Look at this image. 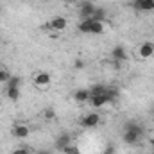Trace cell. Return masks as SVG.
I'll use <instances>...</instances> for the list:
<instances>
[{"label":"cell","mask_w":154,"mask_h":154,"mask_svg":"<svg viewBox=\"0 0 154 154\" xmlns=\"http://www.w3.org/2000/svg\"><path fill=\"white\" fill-rule=\"evenodd\" d=\"M72 143V136L68 134V133H63V134H59L57 136V140H56V149H63V147H66V145H70Z\"/></svg>","instance_id":"obj_11"},{"label":"cell","mask_w":154,"mask_h":154,"mask_svg":"<svg viewBox=\"0 0 154 154\" xmlns=\"http://www.w3.org/2000/svg\"><path fill=\"white\" fill-rule=\"evenodd\" d=\"M152 11H154V4H152Z\"/></svg>","instance_id":"obj_28"},{"label":"cell","mask_w":154,"mask_h":154,"mask_svg":"<svg viewBox=\"0 0 154 154\" xmlns=\"http://www.w3.org/2000/svg\"><path fill=\"white\" fill-rule=\"evenodd\" d=\"M74 100H75V102H88V100H90V91L84 90V88L75 90V93H74Z\"/></svg>","instance_id":"obj_12"},{"label":"cell","mask_w":154,"mask_h":154,"mask_svg":"<svg viewBox=\"0 0 154 154\" xmlns=\"http://www.w3.org/2000/svg\"><path fill=\"white\" fill-rule=\"evenodd\" d=\"M149 145L154 149V136H151V138H149Z\"/></svg>","instance_id":"obj_24"},{"label":"cell","mask_w":154,"mask_h":154,"mask_svg":"<svg viewBox=\"0 0 154 154\" xmlns=\"http://www.w3.org/2000/svg\"><path fill=\"white\" fill-rule=\"evenodd\" d=\"M111 57H113L115 63H124V61H127L129 56H127V50L118 45V47H115V48L111 50Z\"/></svg>","instance_id":"obj_8"},{"label":"cell","mask_w":154,"mask_h":154,"mask_svg":"<svg viewBox=\"0 0 154 154\" xmlns=\"http://www.w3.org/2000/svg\"><path fill=\"white\" fill-rule=\"evenodd\" d=\"M9 72H7V70H0V84H2V82H4V84H5V82H7V81H9Z\"/></svg>","instance_id":"obj_20"},{"label":"cell","mask_w":154,"mask_h":154,"mask_svg":"<svg viewBox=\"0 0 154 154\" xmlns=\"http://www.w3.org/2000/svg\"><path fill=\"white\" fill-rule=\"evenodd\" d=\"M50 82H52V77H50L48 72H38V74L34 75V84H36L38 88L50 86Z\"/></svg>","instance_id":"obj_7"},{"label":"cell","mask_w":154,"mask_h":154,"mask_svg":"<svg viewBox=\"0 0 154 154\" xmlns=\"http://www.w3.org/2000/svg\"><path fill=\"white\" fill-rule=\"evenodd\" d=\"M5 95L13 102L20 100V86H5Z\"/></svg>","instance_id":"obj_10"},{"label":"cell","mask_w":154,"mask_h":154,"mask_svg":"<svg viewBox=\"0 0 154 154\" xmlns=\"http://www.w3.org/2000/svg\"><path fill=\"white\" fill-rule=\"evenodd\" d=\"M106 90H108V86L102 84V82H99V84H93L88 91H90V97H93V95H102V93H106Z\"/></svg>","instance_id":"obj_14"},{"label":"cell","mask_w":154,"mask_h":154,"mask_svg":"<svg viewBox=\"0 0 154 154\" xmlns=\"http://www.w3.org/2000/svg\"><path fill=\"white\" fill-rule=\"evenodd\" d=\"M133 4H134V7L140 9V11H152L154 0H134Z\"/></svg>","instance_id":"obj_13"},{"label":"cell","mask_w":154,"mask_h":154,"mask_svg":"<svg viewBox=\"0 0 154 154\" xmlns=\"http://www.w3.org/2000/svg\"><path fill=\"white\" fill-rule=\"evenodd\" d=\"M13 154H29V149L27 147H18V149H14Z\"/></svg>","instance_id":"obj_22"},{"label":"cell","mask_w":154,"mask_h":154,"mask_svg":"<svg viewBox=\"0 0 154 154\" xmlns=\"http://www.w3.org/2000/svg\"><path fill=\"white\" fill-rule=\"evenodd\" d=\"M66 25H68V22H66L65 16H52L50 22L47 23V27L50 31H54V32H63L66 29Z\"/></svg>","instance_id":"obj_4"},{"label":"cell","mask_w":154,"mask_h":154,"mask_svg":"<svg viewBox=\"0 0 154 154\" xmlns=\"http://www.w3.org/2000/svg\"><path fill=\"white\" fill-rule=\"evenodd\" d=\"M79 124H81L82 127H86V129L97 127V125L100 124V115H99V113H95V111H90V113H86V115L79 120Z\"/></svg>","instance_id":"obj_3"},{"label":"cell","mask_w":154,"mask_h":154,"mask_svg":"<svg viewBox=\"0 0 154 154\" xmlns=\"http://www.w3.org/2000/svg\"><path fill=\"white\" fill-rule=\"evenodd\" d=\"M43 2H47V0H43Z\"/></svg>","instance_id":"obj_29"},{"label":"cell","mask_w":154,"mask_h":154,"mask_svg":"<svg viewBox=\"0 0 154 154\" xmlns=\"http://www.w3.org/2000/svg\"><path fill=\"white\" fill-rule=\"evenodd\" d=\"M20 84H22L20 77H9V81L5 82V86H20Z\"/></svg>","instance_id":"obj_18"},{"label":"cell","mask_w":154,"mask_h":154,"mask_svg":"<svg viewBox=\"0 0 154 154\" xmlns=\"http://www.w3.org/2000/svg\"><path fill=\"white\" fill-rule=\"evenodd\" d=\"M36 154H52V152H50V151H38Z\"/></svg>","instance_id":"obj_25"},{"label":"cell","mask_w":154,"mask_h":154,"mask_svg":"<svg viewBox=\"0 0 154 154\" xmlns=\"http://www.w3.org/2000/svg\"><path fill=\"white\" fill-rule=\"evenodd\" d=\"M95 9H97V5L91 4V2H82V4H79V18H81V20L91 18L93 13H95Z\"/></svg>","instance_id":"obj_5"},{"label":"cell","mask_w":154,"mask_h":154,"mask_svg":"<svg viewBox=\"0 0 154 154\" xmlns=\"http://www.w3.org/2000/svg\"><path fill=\"white\" fill-rule=\"evenodd\" d=\"M61 152H63V154H81V151L77 149L75 145H72V143H70V145L63 147V149H61Z\"/></svg>","instance_id":"obj_17"},{"label":"cell","mask_w":154,"mask_h":154,"mask_svg":"<svg viewBox=\"0 0 154 154\" xmlns=\"http://www.w3.org/2000/svg\"><path fill=\"white\" fill-rule=\"evenodd\" d=\"M115 99L106 91V93H102V95H93V97H90V104H91V108H104V106H108V104H111Z\"/></svg>","instance_id":"obj_2"},{"label":"cell","mask_w":154,"mask_h":154,"mask_svg":"<svg viewBox=\"0 0 154 154\" xmlns=\"http://www.w3.org/2000/svg\"><path fill=\"white\" fill-rule=\"evenodd\" d=\"M102 154H115V145H113V143L106 145V147H104V151H102Z\"/></svg>","instance_id":"obj_21"},{"label":"cell","mask_w":154,"mask_h":154,"mask_svg":"<svg viewBox=\"0 0 154 154\" xmlns=\"http://www.w3.org/2000/svg\"><path fill=\"white\" fill-rule=\"evenodd\" d=\"M23 2H31V0H23Z\"/></svg>","instance_id":"obj_26"},{"label":"cell","mask_w":154,"mask_h":154,"mask_svg":"<svg viewBox=\"0 0 154 154\" xmlns=\"http://www.w3.org/2000/svg\"><path fill=\"white\" fill-rule=\"evenodd\" d=\"M29 134H31V127L25 125V124H18V125L13 129V136H16V138H20V140L27 138Z\"/></svg>","instance_id":"obj_9"},{"label":"cell","mask_w":154,"mask_h":154,"mask_svg":"<svg viewBox=\"0 0 154 154\" xmlns=\"http://www.w3.org/2000/svg\"><path fill=\"white\" fill-rule=\"evenodd\" d=\"M0 108H2V100H0Z\"/></svg>","instance_id":"obj_27"},{"label":"cell","mask_w":154,"mask_h":154,"mask_svg":"<svg viewBox=\"0 0 154 154\" xmlns=\"http://www.w3.org/2000/svg\"><path fill=\"white\" fill-rule=\"evenodd\" d=\"M91 20H95V22H104V20H106V9L97 7L95 13H93V16H91Z\"/></svg>","instance_id":"obj_16"},{"label":"cell","mask_w":154,"mask_h":154,"mask_svg":"<svg viewBox=\"0 0 154 154\" xmlns=\"http://www.w3.org/2000/svg\"><path fill=\"white\" fill-rule=\"evenodd\" d=\"M138 54H140L142 59H149V57H152L154 56V43L152 41H145V43H142V45L138 47Z\"/></svg>","instance_id":"obj_6"},{"label":"cell","mask_w":154,"mask_h":154,"mask_svg":"<svg viewBox=\"0 0 154 154\" xmlns=\"http://www.w3.org/2000/svg\"><path fill=\"white\" fill-rule=\"evenodd\" d=\"M43 115H45V118H47V120H54V118H56V111H54L52 108H47Z\"/></svg>","instance_id":"obj_19"},{"label":"cell","mask_w":154,"mask_h":154,"mask_svg":"<svg viewBox=\"0 0 154 154\" xmlns=\"http://www.w3.org/2000/svg\"><path fill=\"white\" fill-rule=\"evenodd\" d=\"M142 134H143L142 125L136 124V122H129V124L125 125V131H124V134H122V140H124L127 145H134V143H138V140L142 138Z\"/></svg>","instance_id":"obj_1"},{"label":"cell","mask_w":154,"mask_h":154,"mask_svg":"<svg viewBox=\"0 0 154 154\" xmlns=\"http://www.w3.org/2000/svg\"><path fill=\"white\" fill-rule=\"evenodd\" d=\"M104 32V22H91V31L90 34H102Z\"/></svg>","instance_id":"obj_15"},{"label":"cell","mask_w":154,"mask_h":154,"mask_svg":"<svg viewBox=\"0 0 154 154\" xmlns=\"http://www.w3.org/2000/svg\"><path fill=\"white\" fill-rule=\"evenodd\" d=\"M74 66H75L77 70H81V68H84V61H82V59H75V63H74Z\"/></svg>","instance_id":"obj_23"}]
</instances>
